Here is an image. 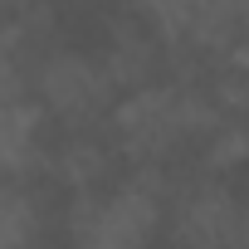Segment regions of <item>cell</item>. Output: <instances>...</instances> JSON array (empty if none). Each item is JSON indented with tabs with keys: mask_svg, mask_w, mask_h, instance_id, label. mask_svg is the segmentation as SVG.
Wrapping results in <instances>:
<instances>
[{
	"mask_svg": "<svg viewBox=\"0 0 249 249\" xmlns=\"http://www.w3.org/2000/svg\"><path fill=\"white\" fill-rule=\"evenodd\" d=\"M30 147H35V117L20 103L0 98V171L20 166L30 157Z\"/></svg>",
	"mask_w": 249,
	"mask_h": 249,
	"instance_id": "7a4b0ae2",
	"label": "cell"
},
{
	"mask_svg": "<svg viewBox=\"0 0 249 249\" xmlns=\"http://www.w3.org/2000/svg\"><path fill=\"white\" fill-rule=\"evenodd\" d=\"M147 225H152V205L137 191H117L93 210V220L83 225L78 244L83 249H142Z\"/></svg>",
	"mask_w": 249,
	"mask_h": 249,
	"instance_id": "6da1fadb",
	"label": "cell"
},
{
	"mask_svg": "<svg viewBox=\"0 0 249 249\" xmlns=\"http://www.w3.org/2000/svg\"><path fill=\"white\" fill-rule=\"evenodd\" d=\"M30 239V205L20 191L0 181V249H20Z\"/></svg>",
	"mask_w": 249,
	"mask_h": 249,
	"instance_id": "3957f363",
	"label": "cell"
}]
</instances>
